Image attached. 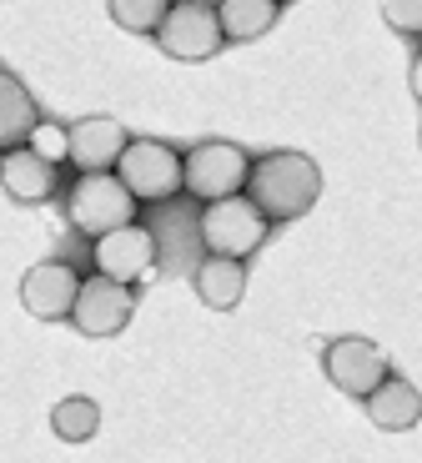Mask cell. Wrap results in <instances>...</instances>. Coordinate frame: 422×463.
<instances>
[{"mask_svg":"<svg viewBox=\"0 0 422 463\" xmlns=\"http://www.w3.org/2000/svg\"><path fill=\"white\" fill-rule=\"evenodd\" d=\"M322 197V166L307 151H267L251 162L247 176V202L267 222H297L317 207Z\"/></svg>","mask_w":422,"mask_h":463,"instance_id":"obj_1","label":"cell"},{"mask_svg":"<svg viewBox=\"0 0 422 463\" xmlns=\"http://www.w3.org/2000/svg\"><path fill=\"white\" fill-rule=\"evenodd\" d=\"M66 217L76 232L86 237H111V232L131 227L136 222V197L121 186V176L106 172V176H76V186L66 192Z\"/></svg>","mask_w":422,"mask_h":463,"instance_id":"obj_2","label":"cell"},{"mask_svg":"<svg viewBox=\"0 0 422 463\" xmlns=\"http://www.w3.org/2000/svg\"><path fill=\"white\" fill-rule=\"evenodd\" d=\"M251 176V156L237 146V141H202L182 156V192L202 197L206 207L211 202H227L247 192Z\"/></svg>","mask_w":422,"mask_h":463,"instance_id":"obj_3","label":"cell"},{"mask_svg":"<svg viewBox=\"0 0 422 463\" xmlns=\"http://www.w3.org/2000/svg\"><path fill=\"white\" fill-rule=\"evenodd\" d=\"M116 176L136 197V207L141 202H166L182 192V151L156 137H131V146L116 162Z\"/></svg>","mask_w":422,"mask_h":463,"instance_id":"obj_4","label":"cell"},{"mask_svg":"<svg viewBox=\"0 0 422 463\" xmlns=\"http://www.w3.org/2000/svg\"><path fill=\"white\" fill-rule=\"evenodd\" d=\"M267 227L272 222L251 207L247 197H227V202H211L202 212V242L206 257H231V262H247L257 247L267 242Z\"/></svg>","mask_w":422,"mask_h":463,"instance_id":"obj_5","label":"cell"},{"mask_svg":"<svg viewBox=\"0 0 422 463\" xmlns=\"http://www.w3.org/2000/svg\"><path fill=\"white\" fill-rule=\"evenodd\" d=\"M156 46L172 61H211L227 46L217 5H206V0H176L172 11H166V21H161V31H156Z\"/></svg>","mask_w":422,"mask_h":463,"instance_id":"obj_6","label":"cell"},{"mask_svg":"<svg viewBox=\"0 0 422 463\" xmlns=\"http://www.w3.org/2000/svg\"><path fill=\"white\" fill-rule=\"evenodd\" d=\"M322 373L332 378V388H342L347 398H372L388 383V353L372 337H337L322 347Z\"/></svg>","mask_w":422,"mask_h":463,"instance_id":"obj_7","label":"cell"},{"mask_svg":"<svg viewBox=\"0 0 422 463\" xmlns=\"http://www.w3.org/2000/svg\"><path fill=\"white\" fill-rule=\"evenodd\" d=\"M91 262H96V278H111V282H121V288H136V282H146L151 272H156L161 247L141 222H131V227L91 242Z\"/></svg>","mask_w":422,"mask_h":463,"instance_id":"obj_8","label":"cell"},{"mask_svg":"<svg viewBox=\"0 0 422 463\" xmlns=\"http://www.w3.org/2000/svg\"><path fill=\"white\" fill-rule=\"evenodd\" d=\"M136 317V288H121L111 278H80V298L70 307V323L86 337H116Z\"/></svg>","mask_w":422,"mask_h":463,"instance_id":"obj_9","label":"cell"},{"mask_svg":"<svg viewBox=\"0 0 422 463\" xmlns=\"http://www.w3.org/2000/svg\"><path fill=\"white\" fill-rule=\"evenodd\" d=\"M80 298V278L66 262H35L21 278V302L25 313L41 323H70V307Z\"/></svg>","mask_w":422,"mask_h":463,"instance_id":"obj_10","label":"cell"},{"mask_svg":"<svg viewBox=\"0 0 422 463\" xmlns=\"http://www.w3.org/2000/svg\"><path fill=\"white\" fill-rule=\"evenodd\" d=\"M126 146H131V137H126V127L116 116H80L70 127V162L80 166V176L116 172Z\"/></svg>","mask_w":422,"mask_h":463,"instance_id":"obj_11","label":"cell"},{"mask_svg":"<svg viewBox=\"0 0 422 463\" xmlns=\"http://www.w3.org/2000/svg\"><path fill=\"white\" fill-rule=\"evenodd\" d=\"M0 186H5L11 202H21V207H41V202H51V192H56V166H46L31 146L0 151Z\"/></svg>","mask_w":422,"mask_h":463,"instance_id":"obj_12","label":"cell"},{"mask_svg":"<svg viewBox=\"0 0 422 463\" xmlns=\"http://www.w3.org/2000/svg\"><path fill=\"white\" fill-rule=\"evenodd\" d=\"M367 418H372L382 433H408L417 429V418H422V393H417V383L412 378H392L377 388L372 398H367Z\"/></svg>","mask_w":422,"mask_h":463,"instance_id":"obj_13","label":"cell"},{"mask_svg":"<svg viewBox=\"0 0 422 463\" xmlns=\"http://www.w3.org/2000/svg\"><path fill=\"white\" fill-rule=\"evenodd\" d=\"M35 127H41V106H35V96L15 81L11 71H0V151L25 146Z\"/></svg>","mask_w":422,"mask_h":463,"instance_id":"obj_14","label":"cell"},{"mask_svg":"<svg viewBox=\"0 0 422 463\" xmlns=\"http://www.w3.org/2000/svg\"><path fill=\"white\" fill-rule=\"evenodd\" d=\"M196 298L217 313H231L241 298H247V262H231V257H206L202 267L192 272Z\"/></svg>","mask_w":422,"mask_h":463,"instance_id":"obj_15","label":"cell"},{"mask_svg":"<svg viewBox=\"0 0 422 463\" xmlns=\"http://www.w3.org/2000/svg\"><path fill=\"white\" fill-rule=\"evenodd\" d=\"M277 15H282L277 0H221L217 5L221 35H227V41H241V46H247V41H262L277 25Z\"/></svg>","mask_w":422,"mask_h":463,"instance_id":"obj_16","label":"cell"},{"mask_svg":"<svg viewBox=\"0 0 422 463\" xmlns=\"http://www.w3.org/2000/svg\"><path fill=\"white\" fill-rule=\"evenodd\" d=\"M51 429H56L61 443H86V439H96V429H101V408H96V398L70 393V398H61V403L51 408Z\"/></svg>","mask_w":422,"mask_h":463,"instance_id":"obj_17","label":"cell"},{"mask_svg":"<svg viewBox=\"0 0 422 463\" xmlns=\"http://www.w3.org/2000/svg\"><path fill=\"white\" fill-rule=\"evenodd\" d=\"M166 0H116L111 5V21L126 25V31H141V35H156L161 21H166Z\"/></svg>","mask_w":422,"mask_h":463,"instance_id":"obj_18","label":"cell"},{"mask_svg":"<svg viewBox=\"0 0 422 463\" xmlns=\"http://www.w3.org/2000/svg\"><path fill=\"white\" fill-rule=\"evenodd\" d=\"M25 146H31L46 166H61V162H70V127H61V121H46V116H41V127L31 131Z\"/></svg>","mask_w":422,"mask_h":463,"instance_id":"obj_19","label":"cell"},{"mask_svg":"<svg viewBox=\"0 0 422 463\" xmlns=\"http://www.w3.org/2000/svg\"><path fill=\"white\" fill-rule=\"evenodd\" d=\"M382 21L398 35H422V0H388L382 5Z\"/></svg>","mask_w":422,"mask_h":463,"instance_id":"obj_20","label":"cell"},{"mask_svg":"<svg viewBox=\"0 0 422 463\" xmlns=\"http://www.w3.org/2000/svg\"><path fill=\"white\" fill-rule=\"evenodd\" d=\"M408 81H412V96H417V101H422V51H417V56H412V76H408Z\"/></svg>","mask_w":422,"mask_h":463,"instance_id":"obj_21","label":"cell"}]
</instances>
